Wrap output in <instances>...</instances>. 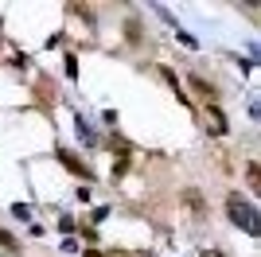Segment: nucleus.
Instances as JSON below:
<instances>
[{
    "mask_svg": "<svg viewBox=\"0 0 261 257\" xmlns=\"http://www.w3.org/2000/svg\"><path fill=\"white\" fill-rule=\"evenodd\" d=\"M0 246H4V249H20V246H16V238H12L8 230H0Z\"/></svg>",
    "mask_w": 261,
    "mask_h": 257,
    "instance_id": "39448f33",
    "label": "nucleus"
},
{
    "mask_svg": "<svg viewBox=\"0 0 261 257\" xmlns=\"http://www.w3.org/2000/svg\"><path fill=\"white\" fill-rule=\"evenodd\" d=\"M191 90H199L203 97H215V86H207L203 78H191Z\"/></svg>",
    "mask_w": 261,
    "mask_h": 257,
    "instance_id": "7ed1b4c3",
    "label": "nucleus"
},
{
    "mask_svg": "<svg viewBox=\"0 0 261 257\" xmlns=\"http://www.w3.org/2000/svg\"><path fill=\"white\" fill-rule=\"evenodd\" d=\"M55 156H59V160H63L66 168L74 171V175H82V179H90V168H86V164H78V160H74V156H70V152H66V148H59V152H55Z\"/></svg>",
    "mask_w": 261,
    "mask_h": 257,
    "instance_id": "f03ea898",
    "label": "nucleus"
},
{
    "mask_svg": "<svg viewBox=\"0 0 261 257\" xmlns=\"http://www.w3.org/2000/svg\"><path fill=\"white\" fill-rule=\"evenodd\" d=\"M125 28H129V32H125V35H129V39H141V23H137V20H129V23H125Z\"/></svg>",
    "mask_w": 261,
    "mask_h": 257,
    "instance_id": "423d86ee",
    "label": "nucleus"
},
{
    "mask_svg": "<svg viewBox=\"0 0 261 257\" xmlns=\"http://www.w3.org/2000/svg\"><path fill=\"white\" fill-rule=\"evenodd\" d=\"M160 78H164V82H168V86H172L175 94H179V78H175L172 70H168V66H160Z\"/></svg>",
    "mask_w": 261,
    "mask_h": 257,
    "instance_id": "20e7f679",
    "label": "nucleus"
},
{
    "mask_svg": "<svg viewBox=\"0 0 261 257\" xmlns=\"http://www.w3.org/2000/svg\"><path fill=\"white\" fill-rule=\"evenodd\" d=\"M226 211H230V222H234V226H242V230L257 234V218H253V207H250V203H242V195H238V191L226 199Z\"/></svg>",
    "mask_w": 261,
    "mask_h": 257,
    "instance_id": "f257e3e1",
    "label": "nucleus"
}]
</instances>
